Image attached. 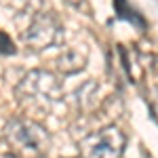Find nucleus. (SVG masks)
Instances as JSON below:
<instances>
[{
  "label": "nucleus",
  "instance_id": "obj_9",
  "mask_svg": "<svg viewBox=\"0 0 158 158\" xmlns=\"http://www.w3.org/2000/svg\"><path fill=\"white\" fill-rule=\"evenodd\" d=\"M65 2H70L72 6H82L85 4V0H65Z\"/></svg>",
  "mask_w": 158,
  "mask_h": 158
},
{
  "label": "nucleus",
  "instance_id": "obj_4",
  "mask_svg": "<svg viewBox=\"0 0 158 158\" xmlns=\"http://www.w3.org/2000/svg\"><path fill=\"white\" fill-rule=\"evenodd\" d=\"M127 146V137L116 124H108L93 131L78 141L80 158H120Z\"/></svg>",
  "mask_w": 158,
  "mask_h": 158
},
{
  "label": "nucleus",
  "instance_id": "obj_3",
  "mask_svg": "<svg viewBox=\"0 0 158 158\" xmlns=\"http://www.w3.org/2000/svg\"><path fill=\"white\" fill-rule=\"evenodd\" d=\"M4 139L21 158H44L51 146L49 131L30 116H15L4 127Z\"/></svg>",
  "mask_w": 158,
  "mask_h": 158
},
{
  "label": "nucleus",
  "instance_id": "obj_2",
  "mask_svg": "<svg viewBox=\"0 0 158 158\" xmlns=\"http://www.w3.org/2000/svg\"><path fill=\"white\" fill-rule=\"evenodd\" d=\"M21 17L25 21L19 23V34H21V40L30 49L44 51V49H53V47H61L63 44V38H65L63 23H61L59 17L53 11H49L47 6L23 11Z\"/></svg>",
  "mask_w": 158,
  "mask_h": 158
},
{
  "label": "nucleus",
  "instance_id": "obj_6",
  "mask_svg": "<svg viewBox=\"0 0 158 158\" xmlns=\"http://www.w3.org/2000/svg\"><path fill=\"white\" fill-rule=\"evenodd\" d=\"M99 82L97 80H86L74 91V103L82 112H95L99 106Z\"/></svg>",
  "mask_w": 158,
  "mask_h": 158
},
{
  "label": "nucleus",
  "instance_id": "obj_8",
  "mask_svg": "<svg viewBox=\"0 0 158 158\" xmlns=\"http://www.w3.org/2000/svg\"><path fill=\"white\" fill-rule=\"evenodd\" d=\"M0 53L2 55H13L15 53V47H13L11 38L6 36V34H2V32H0Z\"/></svg>",
  "mask_w": 158,
  "mask_h": 158
},
{
  "label": "nucleus",
  "instance_id": "obj_10",
  "mask_svg": "<svg viewBox=\"0 0 158 158\" xmlns=\"http://www.w3.org/2000/svg\"><path fill=\"white\" fill-rule=\"evenodd\" d=\"M0 158H21L19 154H15V152H6V154H2Z\"/></svg>",
  "mask_w": 158,
  "mask_h": 158
},
{
  "label": "nucleus",
  "instance_id": "obj_7",
  "mask_svg": "<svg viewBox=\"0 0 158 158\" xmlns=\"http://www.w3.org/2000/svg\"><path fill=\"white\" fill-rule=\"evenodd\" d=\"M114 11H116V15H118L120 19L131 21V23L137 25L139 30H146V19L135 11L133 6H129V4H127V0H114Z\"/></svg>",
  "mask_w": 158,
  "mask_h": 158
},
{
  "label": "nucleus",
  "instance_id": "obj_5",
  "mask_svg": "<svg viewBox=\"0 0 158 158\" xmlns=\"http://www.w3.org/2000/svg\"><path fill=\"white\" fill-rule=\"evenodd\" d=\"M86 59H89V51H86L82 44H80V47H78V44L65 47V49L57 55L55 68H57L59 74L70 76V74H76V72H80V70H85Z\"/></svg>",
  "mask_w": 158,
  "mask_h": 158
},
{
  "label": "nucleus",
  "instance_id": "obj_1",
  "mask_svg": "<svg viewBox=\"0 0 158 158\" xmlns=\"http://www.w3.org/2000/svg\"><path fill=\"white\" fill-rule=\"evenodd\" d=\"M15 97L25 116H47L51 114L53 106L61 101L63 86L49 70H30L15 85Z\"/></svg>",
  "mask_w": 158,
  "mask_h": 158
}]
</instances>
